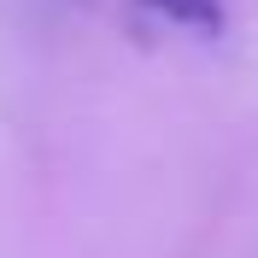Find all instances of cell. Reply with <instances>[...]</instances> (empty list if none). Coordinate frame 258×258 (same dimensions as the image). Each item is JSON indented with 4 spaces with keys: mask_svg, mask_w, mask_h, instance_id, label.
<instances>
[{
    "mask_svg": "<svg viewBox=\"0 0 258 258\" xmlns=\"http://www.w3.org/2000/svg\"><path fill=\"white\" fill-rule=\"evenodd\" d=\"M170 24L182 30H200V35H217L223 30V0H153Z\"/></svg>",
    "mask_w": 258,
    "mask_h": 258,
    "instance_id": "6da1fadb",
    "label": "cell"
}]
</instances>
